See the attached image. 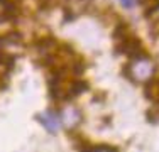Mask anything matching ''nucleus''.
<instances>
[{"label":"nucleus","mask_w":159,"mask_h":152,"mask_svg":"<svg viewBox=\"0 0 159 152\" xmlns=\"http://www.w3.org/2000/svg\"><path fill=\"white\" fill-rule=\"evenodd\" d=\"M120 3H122L124 7H125V9H130V7H134L135 5V2H137V0H119Z\"/></svg>","instance_id":"6"},{"label":"nucleus","mask_w":159,"mask_h":152,"mask_svg":"<svg viewBox=\"0 0 159 152\" xmlns=\"http://www.w3.org/2000/svg\"><path fill=\"white\" fill-rule=\"evenodd\" d=\"M92 152H117V150L112 149V147H107V145H100V147H93Z\"/></svg>","instance_id":"5"},{"label":"nucleus","mask_w":159,"mask_h":152,"mask_svg":"<svg viewBox=\"0 0 159 152\" xmlns=\"http://www.w3.org/2000/svg\"><path fill=\"white\" fill-rule=\"evenodd\" d=\"M144 91H146L147 100H151L152 103L159 105V78L147 79V85H146V88H144Z\"/></svg>","instance_id":"4"},{"label":"nucleus","mask_w":159,"mask_h":152,"mask_svg":"<svg viewBox=\"0 0 159 152\" xmlns=\"http://www.w3.org/2000/svg\"><path fill=\"white\" fill-rule=\"evenodd\" d=\"M154 71H156L154 63L146 56L134 58L132 63L125 64V68H124V74L132 81H147V79L152 78Z\"/></svg>","instance_id":"1"},{"label":"nucleus","mask_w":159,"mask_h":152,"mask_svg":"<svg viewBox=\"0 0 159 152\" xmlns=\"http://www.w3.org/2000/svg\"><path fill=\"white\" fill-rule=\"evenodd\" d=\"M37 118H39V122L48 128L49 132H51V134H56V132L59 130V127H61V118H59V113L52 112V110H48V112L39 113V115H37Z\"/></svg>","instance_id":"2"},{"label":"nucleus","mask_w":159,"mask_h":152,"mask_svg":"<svg viewBox=\"0 0 159 152\" xmlns=\"http://www.w3.org/2000/svg\"><path fill=\"white\" fill-rule=\"evenodd\" d=\"M59 118H61V123H64L66 127L75 128L80 122H81V113H80L76 108H73V106H68V108H64L63 112L59 113Z\"/></svg>","instance_id":"3"}]
</instances>
